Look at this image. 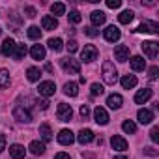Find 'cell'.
Wrapping results in <instances>:
<instances>
[{
  "mask_svg": "<svg viewBox=\"0 0 159 159\" xmlns=\"http://www.w3.org/2000/svg\"><path fill=\"white\" fill-rule=\"evenodd\" d=\"M39 137L43 139V142H49L52 139V131H51V125L49 124H41L39 125Z\"/></svg>",
  "mask_w": 159,
  "mask_h": 159,
  "instance_id": "cell-26",
  "label": "cell"
},
{
  "mask_svg": "<svg viewBox=\"0 0 159 159\" xmlns=\"http://www.w3.org/2000/svg\"><path fill=\"white\" fill-rule=\"evenodd\" d=\"M26 77H28V81H30V83H38V81H39V77H41V69H38V67H28Z\"/></svg>",
  "mask_w": 159,
  "mask_h": 159,
  "instance_id": "cell-30",
  "label": "cell"
},
{
  "mask_svg": "<svg viewBox=\"0 0 159 159\" xmlns=\"http://www.w3.org/2000/svg\"><path fill=\"white\" fill-rule=\"evenodd\" d=\"M66 49H67L69 52H77V51H79V43H77L75 39H69L67 45H66Z\"/></svg>",
  "mask_w": 159,
  "mask_h": 159,
  "instance_id": "cell-38",
  "label": "cell"
},
{
  "mask_svg": "<svg viewBox=\"0 0 159 159\" xmlns=\"http://www.w3.org/2000/svg\"><path fill=\"white\" fill-rule=\"evenodd\" d=\"M51 11H52V17H54V15H64V13H66V6H64L62 2H54V4L51 6Z\"/></svg>",
  "mask_w": 159,
  "mask_h": 159,
  "instance_id": "cell-32",
  "label": "cell"
},
{
  "mask_svg": "<svg viewBox=\"0 0 159 159\" xmlns=\"http://www.w3.org/2000/svg\"><path fill=\"white\" fill-rule=\"evenodd\" d=\"M94 122L99 124V125H107L109 124V114L103 107H96L94 109Z\"/></svg>",
  "mask_w": 159,
  "mask_h": 159,
  "instance_id": "cell-9",
  "label": "cell"
},
{
  "mask_svg": "<svg viewBox=\"0 0 159 159\" xmlns=\"http://www.w3.org/2000/svg\"><path fill=\"white\" fill-rule=\"evenodd\" d=\"M129 64H131V69L133 71H144V67H146V62H144L142 56H133L129 60Z\"/></svg>",
  "mask_w": 159,
  "mask_h": 159,
  "instance_id": "cell-23",
  "label": "cell"
},
{
  "mask_svg": "<svg viewBox=\"0 0 159 159\" xmlns=\"http://www.w3.org/2000/svg\"><path fill=\"white\" fill-rule=\"evenodd\" d=\"M133 19H135V13H133L131 10H124V11L118 15V21H120L122 25H129Z\"/></svg>",
  "mask_w": 159,
  "mask_h": 159,
  "instance_id": "cell-28",
  "label": "cell"
},
{
  "mask_svg": "<svg viewBox=\"0 0 159 159\" xmlns=\"http://www.w3.org/2000/svg\"><path fill=\"white\" fill-rule=\"evenodd\" d=\"M157 73H159V67H157V66H152V67L148 69V77L152 79V81H153V79H157Z\"/></svg>",
  "mask_w": 159,
  "mask_h": 159,
  "instance_id": "cell-40",
  "label": "cell"
},
{
  "mask_svg": "<svg viewBox=\"0 0 159 159\" xmlns=\"http://www.w3.org/2000/svg\"><path fill=\"white\" fill-rule=\"evenodd\" d=\"M84 34H86V36H90V38H96L99 32H98V28H96V26H88V28H84Z\"/></svg>",
  "mask_w": 159,
  "mask_h": 159,
  "instance_id": "cell-41",
  "label": "cell"
},
{
  "mask_svg": "<svg viewBox=\"0 0 159 159\" xmlns=\"http://www.w3.org/2000/svg\"><path fill=\"white\" fill-rule=\"evenodd\" d=\"M15 47H17V43H15L11 38H6V39L2 41V47H0V51H2L4 56H11V54L15 52Z\"/></svg>",
  "mask_w": 159,
  "mask_h": 159,
  "instance_id": "cell-13",
  "label": "cell"
},
{
  "mask_svg": "<svg viewBox=\"0 0 159 159\" xmlns=\"http://www.w3.org/2000/svg\"><path fill=\"white\" fill-rule=\"evenodd\" d=\"M30 54H32L34 60H43V58H45V47H43V45H32Z\"/></svg>",
  "mask_w": 159,
  "mask_h": 159,
  "instance_id": "cell-25",
  "label": "cell"
},
{
  "mask_svg": "<svg viewBox=\"0 0 159 159\" xmlns=\"http://www.w3.org/2000/svg\"><path fill=\"white\" fill-rule=\"evenodd\" d=\"M103 36H105V39H107L109 43H114V41H118V39H120L122 32H120V28H118V26L111 25V26H107V28L103 30Z\"/></svg>",
  "mask_w": 159,
  "mask_h": 159,
  "instance_id": "cell-6",
  "label": "cell"
},
{
  "mask_svg": "<svg viewBox=\"0 0 159 159\" xmlns=\"http://www.w3.org/2000/svg\"><path fill=\"white\" fill-rule=\"evenodd\" d=\"M103 81H105L107 84H114V83L118 81V71H116L114 64L109 62V60L103 62Z\"/></svg>",
  "mask_w": 159,
  "mask_h": 159,
  "instance_id": "cell-1",
  "label": "cell"
},
{
  "mask_svg": "<svg viewBox=\"0 0 159 159\" xmlns=\"http://www.w3.org/2000/svg\"><path fill=\"white\" fill-rule=\"evenodd\" d=\"M56 116H58L60 122H69L73 118V111H71V107L67 103H60L58 109H56Z\"/></svg>",
  "mask_w": 159,
  "mask_h": 159,
  "instance_id": "cell-3",
  "label": "cell"
},
{
  "mask_svg": "<svg viewBox=\"0 0 159 159\" xmlns=\"http://www.w3.org/2000/svg\"><path fill=\"white\" fill-rule=\"evenodd\" d=\"M38 107H39L41 111H45V109H49V101H47V99H38Z\"/></svg>",
  "mask_w": 159,
  "mask_h": 159,
  "instance_id": "cell-44",
  "label": "cell"
},
{
  "mask_svg": "<svg viewBox=\"0 0 159 159\" xmlns=\"http://www.w3.org/2000/svg\"><path fill=\"white\" fill-rule=\"evenodd\" d=\"M144 153H146V155H152V157H155V155H157V152H155L153 148H144Z\"/></svg>",
  "mask_w": 159,
  "mask_h": 159,
  "instance_id": "cell-47",
  "label": "cell"
},
{
  "mask_svg": "<svg viewBox=\"0 0 159 159\" xmlns=\"http://www.w3.org/2000/svg\"><path fill=\"white\" fill-rule=\"evenodd\" d=\"M90 90H92V96H101V94L105 92V88H103L101 84H98V83H94V84L90 86Z\"/></svg>",
  "mask_w": 159,
  "mask_h": 159,
  "instance_id": "cell-37",
  "label": "cell"
},
{
  "mask_svg": "<svg viewBox=\"0 0 159 159\" xmlns=\"http://www.w3.org/2000/svg\"><path fill=\"white\" fill-rule=\"evenodd\" d=\"M135 32H148V34H157L159 32V25L157 23H153V21H144L142 25H139V28L135 30Z\"/></svg>",
  "mask_w": 159,
  "mask_h": 159,
  "instance_id": "cell-10",
  "label": "cell"
},
{
  "mask_svg": "<svg viewBox=\"0 0 159 159\" xmlns=\"http://www.w3.org/2000/svg\"><path fill=\"white\" fill-rule=\"evenodd\" d=\"M54 159H71V157H69L66 152H60V153H56V155H54Z\"/></svg>",
  "mask_w": 159,
  "mask_h": 159,
  "instance_id": "cell-48",
  "label": "cell"
},
{
  "mask_svg": "<svg viewBox=\"0 0 159 159\" xmlns=\"http://www.w3.org/2000/svg\"><path fill=\"white\" fill-rule=\"evenodd\" d=\"M10 155H11L13 159H25L26 150H25V146H21V144H11V146H10Z\"/></svg>",
  "mask_w": 159,
  "mask_h": 159,
  "instance_id": "cell-20",
  "label": "cell"
},
{
  "mask_svg": "<svg viewBox=\"0 0 159 159\" xmlns=\"http://www.w3.org/2000/svg\"><path fill=\"white\" fill-rule=\"evenodd\" d=\"M13 118H15V120H19V122H23V124H28V122L32 120V114H30L25 107L17 105V107L13 109Z\"/></svg>",
  "mask_w": 159,
  "mask_h": 159,
  "instance_id": "cell-8",
  "label": "cell"
},
{
  "mask_svg": "<svg viewBox=\"0 0 159 159\" xmlns=\"http://www.w3.org/2000/svg\"><path fill=\"white\" fill-rule=\"evenodd\" d=\"M90 19H92V25H94V26H101V25H105V21H107V15H105L103 11L96 10V11H92Z\"/></svg>",
  "mask_w": 159,
  "mask_h": 159,
  "instance_id": "cell-22",
  "label": "cell"
},
{
  "mask_svg": "<svg viewBox=\"0 0 159 159\" xmlns=\"http://www.w3.org/2000/svg\"><path fill=\"white\" fill-rule=\"evenodd\" d=\"M120 83H122V86H124L125 90H131V88L137 86V77H135V75H124Z\"/></svg>",
  "mask_w": 159,
  "mask_h": 159,
  "instance_id": "cell-24",
  "label": "cell"
},
{
  "mask_svg": "<svg viewBox=\"0 0 159 159\" xmlns=\"http://www.w3.org/2000/svg\"><path fill=\"white\" fill-rule=\"evenodd\" d=\"M122 103H124V99H122L120 94H111V96L107 98V105H109L111 109H114V111H118V109L122 107Z\"/></svg>",
  "mask_w": 159,
  "mask_h": 159,
  "instance_id": "cell-21",
  "label": "cell"
},
{
  "mask_svg": "<svg viewBox=\"0 0 159 159\" xmlns=\"http://www.w3.org/2000/svg\"><path fill=\"white\" fill-rule=\"evenodd\" d=\"M112 159H127L125 155H118V157H112Z\"/></svg>",
  "mask_w": 159,
  "mask_h": 159,
  "instance_id": "cell-50",
  "label": "cell"
},
{
  "mask_svg": "<svg viewBox=\"0 0 159 159\" xmlns=\"http://www.w3.org/2000/svg\"><path fill=\"white\" fill-rule=\"evenodd\" d=\"M4 150H6V137L0 135V152H4Z\"/></svg>",
  "mask_w": 159,
  "mask_h": 159,
  "instance_id": "cell-46",
  "label": "cell"
},
{
  "mask_svg": "<svg viewBox=\"0 0 159 159\" xmlns=\"http://www.w3.org/2000/svg\"><path fill=\"white\" fill-rule=\"evenodd\" d=\"M28 150H30L34 155H43L47 148H45V142H43V140H32L30 146H28Z\"/></svg>",
  "mask_w": 159,
  "mask_h": 159,
  "instance_id": "cell-19",
  "label": "cell"
},
{
  "mask_svg": "<svg viewBox=\"0 0 159 159\" xmlns=\"http://www.w3.org/2000/svg\"><path fill=\"white\" fill-rule=\"evenodd\" d=\"M10 83H11L10 71H8V69H0V88H8Z\"/></svg>",
  "mask_w": 159,
  "mask_h": 159,
  "instance_id": "cell-31",
  "label": "cell"
},
{
  "mask_svg": "<svg viewBox=\"0 0 159 159\" xmlns=\"http://www.w3.org/2000/svg\"><path fill=\"white\" fill-rule=\"evenodd\" d=\"M45 71H49V73H52V66H51V64H47V66H45Z\"/></svg>",
  "mask_w": 159,
  "mask_h": 159,
  "instance_id": "cell-49",
  "label": "cell"
},
{
  "mask_svg": "<svg viewBox=\"0 0 159 159\" xmlns=\"http://www.w3.org/2000/svg\"><path fill=\"white\" fill-rule=\"evenodd\" d=\"M67 17H69V21H71L73 25H79V23H81V21H83V17H81V13H79L77 10H73V11H69V15H67Z\"/></svg>",
  "mask_w": 159,
  "mask_h": 159,
  "instance_id": "cell-36",
  "label": "cell"
},
{
  "mask_svg": "<svg viewBox=\"0 0 159 159\" xmlns=\"http://www.w3.org/2000/svg\"><path fill=\"white\" fill-rule=\"evenodd\" d=\"M64 94L69 96V98H77V94H79L77 83H66V84H64Z\"/></svg>",
  "mask_w": 159,
  "mask_h": 159,
  "instance_id": "cell-27",
  "label": "cell"
},
{
  "mask_svg": "<svg viewBox=\"0 0 159 159\" xmlns=\"http://www.w3.org/2000/svg\"><path fill=\"white\" fill-rule=\"evenodd\" d=\"M58 142H60L62 146H69V144L75 142V135H73L69 129H62V131L58 133Z\"/></svg>",
  "mask_w": 159,
  "mask_h": 159,
  "instance_id": "cell-12",
  "label": "cell"
},
{
  "mask_svg": "<svg viewBox=\"0 0 159 159\" xmlns=\"http://www.w3.org/2000/svg\"><path fill=\"white\" fill-rule=\"evenodd\" d=\"M88 114H90L88 105H83V107H81V116H83V118H88Z\"/></svg>",
  "mask_w": 159,
  "mask_h": 159,
  "instance_id": "cell-45",
  "label": "cell"
},
{
  "mask_svg": "<svg viewBox=\"0 0 159 159\" xmlns=\"http://www.w3.org/2000/svg\"><path fill=\"white\" fill-rule=\"evenodd\" d=\"M98 54H99V51H98L96 45H84V49L81 52V58L84 62H94V60H98Z\"/></svg>",
  "mask_w": 159,
  "mask_h": 159,
  "instance_id": "cell-4",
  "label": "cell"
},
{
  "mask_svg": "<svg viewBox=\"0 0 159 159\" xmlns=\"http://www.w3.org/2000/svg\"><path fill=\"white\" fill-rule=\"evenodd\" d=\"M77 140L81 144H90L94 140V131L92 129H81L79 135H77Z\"/></svg>",
  "mask_w": 159,
  "mask_h": 159,
  "instance_id": "cell-16",
  "label": "cell"
},
{
  "mask_svg": "<svg viewBox=\"0 0 159 159\" xmlns=\"http://www.w3.org/2000/svg\"><path fill=\"white\" fill-rule=\"evenodd\" d=\"M137 118H139V122H140L142 125H146V124H150V122L153 120V112H152L150 109H140V111L137 112Z\"/></svg>",
  "mask_w": 159,
  "mask_h": 159,
  "instance_id": "cell-18",
  "label": "cell"
},
{
  "mask_svg": "<svg viewBox=\"0 0 159 159\" xmlns=\"http://www.w3.org/2000/svg\"><path fill=\"white\" fill-rule=\"evenodd\" d=\"M26 36H28L30 39H39V38H41V30H39L38 26H28Z\"/></svg>",
  "mask_w": 159,
  "mask_h": 159,
  "instance_id": "cell-34",
  "label": "cell"
},
{
  "mask_svg": "<svg viewBox=\"0 0 159 159\" xmlns=\"http://www.w3.org/2000/svg\"><path fill=\"white\" fill-rule=\"evenodd\" d=\"M140 47L148 58H155L159 52V43H155V41H144V43H140Z\"/></svg>",
  "mask_w": 159,
  "mask_h": 159,
  "instance_id": "cell-7",
  "label": "cell"
},
{
  "mask_svg": "<svg viewBox=\"0 0 159 159\" xmlns=\"http://www.w3.org/2000/svg\"><path fill=\"white\" fill-rule=\"evenodd\" d=\"M38 90H39V96L51 98V96H54V92H56V84H54L52 81H43V83H39Z\"/></svg>",
  "mask_w": 159,
  "mask_h": 159,
  "instance_id": "cell-5",
  "label": "cell"
},
{
  "mask_svg": "<svg viewBox=\"0 0 159 159\" xmlns=\"http://www.w3.org/2000/svg\"><path fill=\"white\" fill-rule=\"evenodd\" d=\"M122 129H124L125 133H129V135H133V133L137 131V125H135V122H131V120H125V122L122 124Z\"/></svg>",
  "mask_w": 159,
  "mask_h": 159,
  "instance_id": "cell-35",
  "label": "cell"
},
{
  "mask_svg": "<svg viewBox=\"0 0 159 159\" xmlns=\"http://www.w3.org/2000/svg\"><path fill=\"white\" fill-rule=\"evenodd\" d=\"M120 6H122V0H107V8H111V10H116Z\"/></svg>",
  "mask_w": 159,
  "mask_h": 159,
  "instance_id": "cell-39",
  "label": "cell"
},
{
  "mask_svg": "<svg viewBox=\"0 0 159 159\" xmlns=\"http://www.w3.org/2000/svg\"><path fill=\"white\" fill-rule=\"evenodd\" d=\"M152 96H153V92H152L150 88H142V90H139V92H137V96H135V103L144 105L148 99H152Z\"/></svg>",
  "mask_w": 159,
  "mask_h": 159,
  "instance_id": "cell-14",
  "label": "cell"
},
{
  "mask_svg": "<svg viewBox=\"0 0 159 159\" xmlns=\"http://www.w3.org/2000/svg\"><path fill=\"white\" fill-rule=\"evenodd\" d=\"M150 139H152L153 142H159V127H152V131H150Z\"/></svg>",
  "mask_w": 159,
  "mask_h": 159,
  "instance_id": "cell-42",
  "label": "cell"
},
{
  "mask_svg": "<svg viewBox=\"0 0 159 159\" xmlns=\"http://www.w3.org/2000/svg\"><path fill=\"white\" fill-rule=\"evenodd\" d=\"M26 52H28V49H26V47H25V43H23V45H17V47H15L13 56H15V60H23V58L26 56Z\"/></svg>",
  "mask_w": 159,
  "mask_h": 159,
  "instance_id": "cell-33",
  "label": "cell"
},
{
  "mask_svg": "<svg viewBox=\"0 0 159 159\" xmlns=\"http://www.w3.org/2000/svg\"><path fill=\"white\" fill-rule=\"evenodd\" d=\"M41 26H43V30H54V28L58 26V19L52 17V15H43Z\"/></svg>",
  "mask_w": 159,
  "mask_h": 159,
  "instance_id": "cell-17",
  "label": "cell"
},
{
  "mask_svg": "<svg viewBox=\"0 0 159 159\" xmlns=\"http://www.w3.org/2000/svg\"><path fill=\"white\" fill-rule=\"evenodd\" d=\"M0 32H2V28H0Z\"/></svg>",
  "mask_w": 159,
  "mask_h": 159,
  "instance_id": "cell-51",
  "label": "cell"
},
{
  "mask_svg": "<svg viewBox=\"0 0 159 159\" xmlns=\"http://www.w3.org/2000/svg\"><path fill=\"white\" fill-rule=\"evenodd\" d=\"M47 45H49V49H52L54 52H60V51L64 49V41H62L60 38H51V39L47 41Z\"/></svg>",
  "mask_w": 159,
  "mask_h": 159,
  "instance_id": "cell-29",
  "label": "cell"
},
{
  "mask_svg": "<svg viewBox=\"0 0 159 159\" xmlns=\"http://www.w3.org/2000/svg\"><path fill=\"white\" fill-rule=\"evenodd\" d=\"M114 58L118 62H127L129 60V47L127 45H116L114 47Z\"/></svg>",
  "mask_w": 159,
  "mask_h": 159,
  "instance_id": "cell-11",
  "label": "cell"
},
{
  "mask_svg": "<svg viewBox=\"0 0 159 159\" xmlns=\"http://www.w3.org/2000/svg\"><path fill=\"white\" fill-rule=\"evenodd\" d=\"M60 64H62V67L66 69V71H69V73H75V75H79L81 73V64H79V60H75V58H62L60 60Z\"/></svg>",
  "mask_w": 159,
  "mask_h": 159,
  "instance_id": "cell-2",
  "label": "cell"
},
{
  "mask_svg": "<svg viewBox=\"0 0 159 159\" xmlns=\"http://www.w3.org/2000/svg\"><path fill=\"white\" fill-rule=\"evenodd\" d=\"M25 15H26V17H30V19H32V17H36V8L26 6V8H25Z\"/></svg>",
  "mask_w": 159,
  "mask_h": 159,
  "instance_id": "cell-43",
  "label": "cell"
},
{
  "mask_svg": "<svg viewBox=\"0 0 159 159\" xmlns=\"http://www.w3.org/2000/svg\"><path fill=\"white\" fill-rule=\"evenodd\" d=\"M111 144H112V148L118 150V152H125V150H127V140H125L124 137H120V135H112Z\"/></svg>",
  "mask_w": 159,
  "mask_h": 159,
  "instance_id": "cell-15",
  "label": "cell"
}]
</instances>
